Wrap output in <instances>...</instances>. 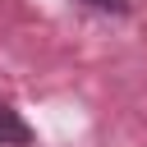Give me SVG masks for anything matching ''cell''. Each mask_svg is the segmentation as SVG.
Segmentation results:
<instances>
[{"instance_id": "7a4b0ae2", "label": "cell", "mask_w": 147, "mask_h": 147, "mask_svg": "<svg viewBox=\"0 0 147 147\" xmlns=\"http://www.w3.org/2000/svg\"><path fill=\"white\" fill-rule=\"evenodd\" d=\"M74 5H83V9H92V14H110V18H124V14L133 9V0H74Z\"/></svg>"}, {"instance_id": "6da1fadb", "label": "cell", "mask_w": 147, "mask_h": 147, "mask_svg": "<svg viewBox=\"0 0 147 147\" xmlns=\"http://www.w3.org/2000/svg\"><path fill=\"white\" fill-rule=\"evenodd\" d=\"M32 142H37L32 124H28L9 101H0V147H32Z\"/></svg>"}]
</instances>
